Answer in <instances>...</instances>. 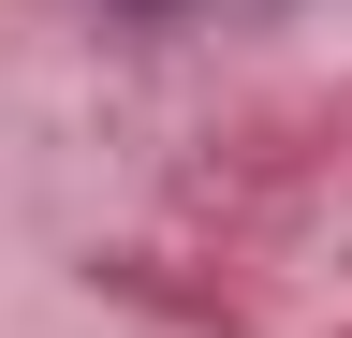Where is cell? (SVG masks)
Returning <instances> with one entry per match:
<instances>
[{
    "instance_id": "1",
    "label": "cell",
    "mask_w": 352,
    "mask_h": 338,
    "mask_svg": "<svg viewBox=\"0 0 352 338\" xmlns=\"http://www.w3.org/2000/svg\"><path fill=\"white\" fill-rule=\"evenodd\" d=\"M132 15H162V0H132Z\"/></svg>"
}]
</instances>
